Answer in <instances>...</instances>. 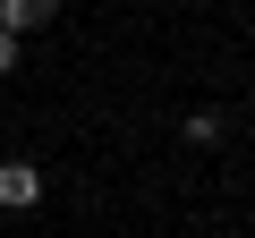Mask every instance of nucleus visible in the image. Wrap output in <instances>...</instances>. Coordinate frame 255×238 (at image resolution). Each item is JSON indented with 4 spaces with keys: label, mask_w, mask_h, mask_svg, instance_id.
Returning a JSON list of instances; mask_svg holds the SVG:
<instances>
[{
    "label": "nucleus",
    "mask_w": 255,
    "mask_h": 238,
    "mask_svg": "<svg viewBox=\"0 0 255 238\" xmlns=\"http://www.w3.org/2000/svg\"><path fill=\"white\" fill-rule=\"evenodd\" d=\"M34 196H43V170L34 162H0V213H26Z\"/></svg>",
    "instance_id": "nucleus-1"
},
{
    "label": "nucleus",
    "mask_w": 255,
    "mask_h": 238,
    "mask_svg": "<svg viewBox=\"0 0 255 238\" xmlns=\"http://www.w3.org/2000/svg\"><path fill=\"white\" fill-rule=\"evenodd\" d=\"M60 9L51 0H0V34H34V26H51Z\"/></svg>",
    "instance_id": "nucleus-2"
},
{
    "label": "nucleus",
    "mask_w": 255,
    "mask_h": 238,
    "mask_svg": "<svg viewBox=\"0 0 255 238\" xmlns=\"http://www.w3.org/2000/svg\"><path fill=\"white\" fill-rule=\"evenodd\" d=\"M187 145H221V111H187Z\"/></svg>",
    "instance_id": "nucleus-3"
},
{
    "label": "nucleus",
    "mask_w": 255,
    "mask_h": 238,
    "mask_svg": "<svg viewBox=\"0 0 255 238\" xmlns=\"http://www.w3.org/2000/svg\"><path fill=\"white\" fill-rule=\"evenodd\" d=\"M17 68V34H0V77H9Z\"/></svg>",
    "instance_id": "nucleus-4"
}]
</instances>
